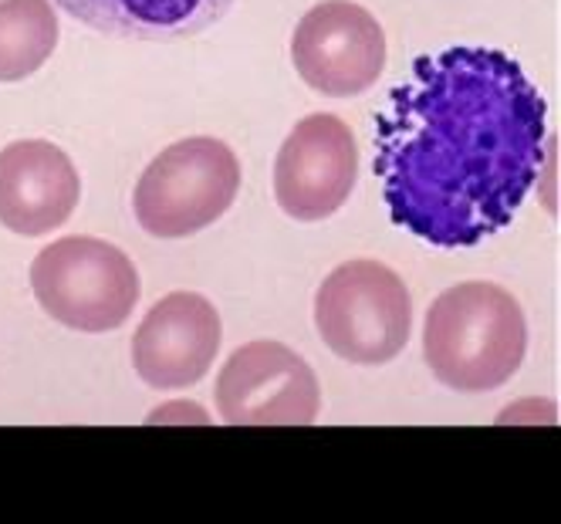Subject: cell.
Returning <instances> with one entry per match:
<instances>
[{
    "mask_svg": "<svg viewBox=\"0 0 561 524\" xmlns=\"http://www.w3.org/2000/svg\"><path fill=\"white\" fill-rule=\"evenodd\" d=\"M240 190V163L210 136L180 139L159 152L136 183L133 207L149 237L180 240L217 224Z\"/></svg>",
    "mask_w": 561,
    "mask_h": 524,
    "instance_id": "5",
    "label": "cell"
},
{
    "mask_svg": "<svg viewBox=\"0 0 561 524\" xmlns=\"http://www.w3.org/2000/svg\"><path fill=\"white\" fill-rule=\"evenodd\" d=\"M82 176L65 149L18 139L0 149V224L21 237L58 230L78 207Z\"/></svg>",
    "mask_w": 561,
    "mask_h": 524,
    "instance_id": "10",
    "label": "cell"
},
{
    "mask_svg": "<svg viewBox=\"0 0 561 524\" xmlns=\"http://www.w3.org/2000/svg\"><path fill=\"white\" fill-rule=\"evenodd\" d=\"M525 311L491 281H467L439 295L423 326V355L433 376L457 392L504 386L525 362Z\"/></svg>",
    "mask_w": 561,
    "mask_h": 524,
    "instance_id": "2",
    "label": "cell"
},
{
    "mask_svg": "<svg viewBox=\"0 0 561 524\" xmlns=\"http://www.w3.org/2000/svg\"><path fill=\"white\" fill-rule=\"evenodd\" d=\"M217 410L233 426H308L322 389L308 362L280 342L240 345L217 376Z\"/></svg>",
    "mask_w": 561,
    "mask_h": 524,
    "instance_id": "6",
    "label": "cell"
},
{
    "mask_svg": "<svg viewBox=\"0 0 561 524\" xmlns=\"http://www.w3.org/2000/svg\"><path fill=\"white\" fill-rule=\"evenodd\" d=\"M548 105L507 52L413 61L376 115V173L396 227L436 248L504 230L545 167Z\"/></svg>",
    "mask_w": 561,
    "mask_h": 524,
    "instance_id": "1",
    "label": "cell"
},
{
    "mask_svg": "<svg viewBox=\"0 0 561 524\" xmlns=\"http://www.w3.org/2000/svg\"><path fill=\"white\" fill-rule=\"evenodd\" d=\"M358 180L352 129L332 112H314L288 133L274 159L277 207L301 224L325 220L345 207Z\"/></svg>",
    "mask_w": 561,
    "mask_h": 524,
    "instance_id": "8",
    "label": "cell"
},
{
    "mask_svg": "<svg viewBox=\"0 0 561 524\" xmlns=\"http://www.w3.org/2000/svg\"><path fill=\"white\" fill-rule=\"evenodd\" d=\"M291 61L301 82L322 95L369 92L386 68L382 24L352 0H322L291 34Z\"/></svg>",
    "mask_w": 561,
    "mask_h": 524,
    "instance_id": "7",
    "label": "cell"
},
{
    "mask_svg": "<svg viewBox=\"0 0 561 524\" xmlns=\"http://www.w3.org/2000/svg\"><path fill=\"white\" fill-rule=\"evenodd\" d=\"M92 31L126 42H180L214 27L233 0H55Z\"/></svg>",
    "mask_w": 561,
    "mask_h": 524,
    "instance_id": "11",
    "label": "cell"
},
{
    "mask_svg": "<svg viewBox=\"0 0 561 524\" xmlns=\"http://www.w3.org/2000/svg\"><path fill=\"white\" fill-rule=\"evenodd\" d=\"M220 342V311L204 295L176 292L146 311L133 339V366L152 389H186L210 373Z\"/></svg>",
    "mask_w": 561,
    "mask_h": 524,
    "instance_id": "9",
    "label": "cell"
},
{
    "mask_svg": "<svg viewBox=\"0 0 561 524\" xmlns=\"http://www.w3.org/2000/svg\"><path fill=\"white\" fill-rule=\"evenodd\" d=\"M314 326L325 345L352 366H382L407 349L413 298L392 267L345 261L314 295Z\"/></svg>",
    "mask_w": 561,
    "mask_h": 524,
    "instance_id": "4",
    "label": "cell"
},
{
    "mask_svg": "<svg viewBox=\"0 0 561 524\" xmlns=\"http://www.w3.org/2000/svg\"><path fill=\"white\" fill-rule=\"evenodd\" d=\"M51 0H0V82H21L58 48Z\"/></svg>",
    "mask_w": 561,
    "mask_h": 524,
    "instance_id": "12",
    "label": "cell"
},
{
    "mask_svg": "<svg viewBox=\"0 0 561 524\" xmlns=\"http://www.w3.org/2000/svg\"><path fill=\"white\" fill-rule=\"evenodd\" d=\"M34 298L75 332L123 329L139 301V271L108 240L61 237L31 264Z\"/></svg>",
    "mask_w": 561,
    "mask_h": 524,
    "instance_id": "3",
    "label": "cell"
}]
</instances>
